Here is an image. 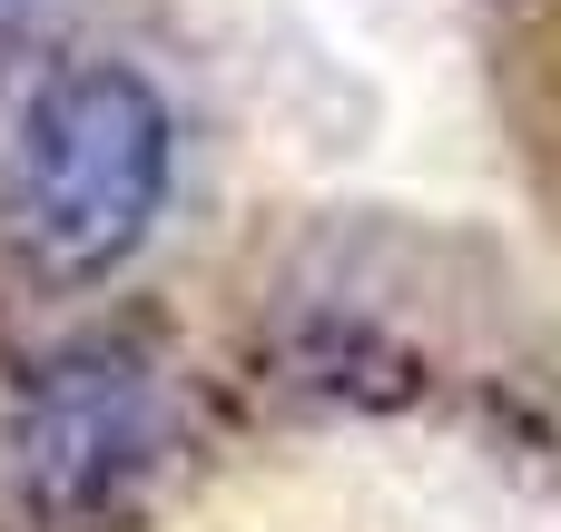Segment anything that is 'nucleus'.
<instances>
[{
  "label": "nucleus",
  "instance_id": "1",
  "mask_svg": "<svg viewBox=\"0 0 561 532\" xmlns=\"http://www.w3.org/2000/svg\"><path fill=\"white\" fill-rule=\"evenodd\" d=\"M178 188V109L138 59H69L30 89L0 168V227L30 276H118Z\"/></svg>",
  "mask_w": 561,
  "mask_h": 532
},
{
  "label": "nucleus",
  "instance_id": "3",
  "mask_svg": "<svg viewBox=\"0 0 561 532\" xmlns=\"http://www.w3.org/2000/svg\"><path fill=\"white\" fill-rule=\"evenodd\" d=\"M20 20H30V0H0V30H20Z\"/></svg>",
  "mask_w": 561,
  "mask_h": 532
},
{
  "label": "nucleus",
  "instance_id": "2",
  "mask_svg": "<svg viewBox=\"0 0 561 532\" xmlns=\"http://www.w3.org/2000/svg\"><path fill=\"white\" fill-rule=\"evenodd\" d=\"M148 434L158 415L128 355H59L20 405V484L39 503H108L138 474Z\"/></svg>",
  "mask_w": 561,
  "mask_h": 532
}]
</instances>
